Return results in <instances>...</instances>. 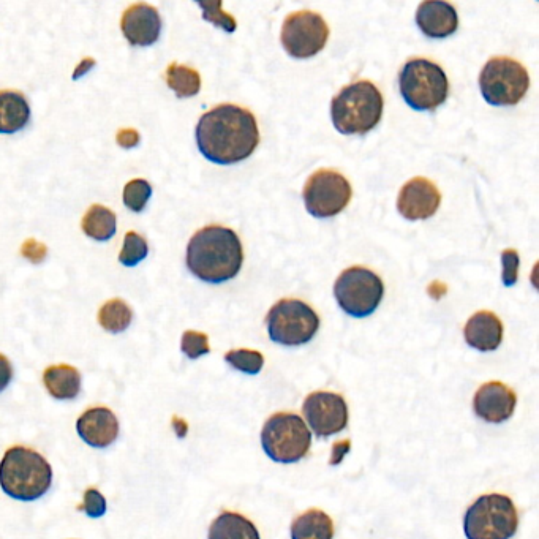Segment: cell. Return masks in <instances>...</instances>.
<instances>
[{"label": "cell", "instance_id": "obj_19", "mask_svg": "<svg viewBox=\"0 0 539 539\" xmlns=\"http://www.w3.org/2000/svg\"><path fill=\"white\" fill-rule=\"evenodd\" d=\"M465 342L478 351H494L502 345L503 323L494 312L481 310L470 317L464 328Z\"/></svg>", "mask_w": 539, "mask_h": 539}, {"label": "cell", "instance_id": "obj_20", "mask_svg": "<svg viewBox=\"0 0 539 539\" xmlns=\"http://www.w3.org/2000/svg\"><path fill=\"white\" fill-rule=\"evenodd\" d=\"M31 121V106L21 92L0 91V133L21 132Z\"/></svg>", "mask_w": 539, "mask_h": 539}, {"label": "cell", "instance_id": "obj_23", "mask_svg": "<svg viewBox=\"0 0 539 539\" xmlns=\"http://www.w3.org/2000/svg\"><path fill=\"white\" fill-rule=\"evenodd\" d=\"M334 522L321 509H309L291 524V539H332Z\"/></svg>", "mask_w": 539, "mask_h": 539}, {"label": "cell", "instance_id": "obj_11", "mask_svg": "<svg viewBox=\"0 0 539 539\" xmlns=\"http://www.w3.org/2000/svg\"><path fill=\"white\" fill-rule=\"evenodd\" d=\"M353 190L348 179L336 170H318L307 179L302 198L309 214L329 219L350 204Z\"/></svg>", "mask_w": 539, "mask_h": 539}, {"label": "cell", "instance_id": "obj_31", "mask_svg": "<svg viewBox=\"0 0 539 539\" xmlns=\"http://www.w3.org/2000/svg\"><path fill=\"white\" fill-rule=\"evenodd\" d=\"M181 350L189 359H198L208 355L211 351L208 336L204 332L185 331L182 334Z\"/></svg>", "mask_w": 539, "mask_h": 539}, {"label": "cell", "instance_id": "obj_27", "mask_svg": "<svg viewBox=\"0 0 539 539\" xmlns=\"http://www.w3.org/2000/svg\"><path fill=\"white\" fill-rule=\"evenodd\" d=\"M225 361L233 369L249 375L260 374L264 366V356L261 355L260 351L247 350V348L228 351L227 355H225Z\"/></svg>", "mask_w": 539, "mask_h": 539}, {"label": "cell", "instance_id": "obj_7", "mask_svg": "<svg viewBox=\"0 0 539 539\" xmlns=\"http://www.w3.org/2000/svg\"><path fill=\"white\" fill-rule=\"evenodd\" d=\"M261 446L274 462L296 464L309 454L312 434L301 416L276 413L264 424Z\"/></svg>", "mask_w": 539, "mask_h": 539}, {"label": "cell", "instance_id": "obj_35", "mask_svg": "<svg viewBox=\"0 0 539 539\" xmlns=\"http://www.w3.org/2000/svg\"><path fill=\"white\" fill-rule=\"evenodd\" d=\"M116 141L124 149H133L141 141L140 133L133 129H122L117 132Z\"/></svg>", "mask_w": 539, "mask_h": 539}, {"label": "cell", "instance_id": "obj_21", "mask_svg": "<svg viewBox=\"0 0 539 539\" xmlns=\"http://www.w3.org/2000/svg\"><path fill=\"white\" fill-rule=\"evenodd\" d=\"M43 385L56 400H73L81 392V374L68 364L49 366L43 372Z\"/></svg>", "mask_w": 539, "mask_h": 539}, {"label": "cell", "instance_id": "obj_2", "mask_svg": "<svg viewBox=\"0 0 539 539\" xmlns=\"http://www.w3.org/2000/svg\"><path fill=\"white\" fill-rule=\"evenodd\" d=\"M185 261L196 279L206 283L228 282L238 276L244 263L241 239L222 225L201 228L187 245Z\"/></svg>", "mask_w": 539, "mask_h": 539}, {"label": "cell", "instance_id": "obj_32", "mask_svg": "<svg viewBox=\"0 0 539 539\" xmlns=\"http://www.w3.org/2000/svg\"><path fill=\"white\" fill-rule=\"evenodd\" d=\"M78 511H83L87 516L92 519H98V517L105 516L106 513V498L103 497L100 490L95 487H89L84 492L83 503L78 506Z\"/></svg>", "mask_w": 539, "mask_h": 539}, {"label": "cell", "instance_id": "obj_18", "mask_svg": "<svg viewBox=\"0 0 539 539\" xmlns=\"http://www.w3.org/2000/svg\"><path fill=\"white\" fill-rule=\"evenodd\" d=\"M416 24L426 37L446 38L456 34L459 16H457L456 8L448 2L427 0L419 4Z\"/></svg>", "mask_w": 539, "mask_h": 539}, {"label": "cell", "instance_id": "obj_33", "mask_svg": "<svg viewBox=\"0 0 539 539\" xmlns=\"http://www.w3.org/2000/svg\"><path fill=\"white\" fill-rule=\"evenodd\" d=\"M503 285L513 287L519 277V253L514 249H506L502 252Z\"/></svg>", "mask_w": 539, "mask_h": 539}, {"label": "cell", "instance_id": "obj_34", "mask_svg": "<svg viewBox=\"0 0 539 539\" xmlns=\"http://www.w3.org/2000/svg\"><path fill=\"white\" fill-rule=\"evenodd\" d=\"M21 253L31 263L40 264L42 261H45L48 249H46V245L42 244V242L35 241V239H27L23 247H21Z\"/></svg>", "mask_w": 539, "mask_h": 539}, {"label": "cell", "instance_id": "obj_13", "mask_svg": "<svg viewBox=\"0 0 539 539\" xmlns=\"http://www.w3.org/2000/svg\"><path fill=\"white\" fill-rule=\"evenodd\" d=\"M302 411L317 437H332L347 429L348 405L336 392H312L304 400Z\"/></svg>", "mask_w": 539, "mask_h": 539}, {"label": "cell", "instance_id": "obj_17", "mask_svg": "<svg viewBox=\"0 0 539 539\" xmlns=\"http://www.w3.org/2000/svg\"><path fill=\"white\" fill-rule=\"evenodd\" d=\"M119 419L108 407H92L76 421V432L91 448L105 449L119 437Z\"/></svg>", "mask_w": 539, "mask_h": 539}, {"label": "cell", "instance_id": "obj_5", "mask_svg": "<svg viewBox=\"0 0 539 539\" xmlns=\"http://www.w3.org/2000/svg\"><path fill=\"white\" fill-rule=\"evenodd\" d=\"M400 94L416 111H434L446 102L449 94L448 76L443 68L429 59H410L399 75Z\"/></svg>", "mask_w": 539, "mask_h": 539}, {"label": "cell", "instance_id": "obj_10", "mask_svg": "<svg viewBox=\"0 0 539 539\" xmlns=\"http://www.w3.org/2000/svg\"><path fill=\"white\" fill-rule=\"evenodd\" d=\"M385 285L374 271L353 266L340 274L334 285V296L343 312L355 318H366L380 306Z\"/></svg>", "mask_w": 539, "mask_h": 539}, {"label": "cell", "instance_id": "obj_29", "mask_svg": "<svg viewBox=\"0 0 539 539\" xmlns=\"http://www.w3.org/2000/svg\"><path fill=\"white\" fill-rule=\"evenodd\" d=\"M152 196V185L144 179H133L124 187L125 208L136 214L146 209L147 201Z\"/></svg>", "mask_w": 539, "mask_h": 539}, {"label": "cell", "instance_id": "obj_1", "mask_svg": "<svg viewBox=\"0 0 539 539\" xmlns=\"http://www.w3.org/2000/svg\"><path fill=\"white\" fill-rule=\"evenodd\" d=\"M196 146L209 162L233 165L249 159L260 143L257 119L242 106H215L201 116L195 130Z\"/></svg>", "mask_w": 539, "mask_h": 539}, {"label": "cell", "instance_id": "obj_25", "mask_svg": "<svg viewBox=\"0 0 539 539\" xmlns=\"http://www.w3.org/2000/svg\"><path fill=\"white\" fill-rule=\"evenodd\" d=\"M166 84L178 98H190L201 91V76L195 68L174 62L166 68Z\"/></svg>", "mask_w": 539, "mask_h": 539}, {"label": "cell", "instance_id": "obj_12", "mask_svg": "<svg viewBox=\"0 0 539 539\" xmlns=\"http://www.w3.org/2000/svg\"><path fill=\"white\" fill-rule=\"evenodd\" d=\"M329 27L325 19L310 10L294 12L283 21V48L294 59H309L325 49Z\"/></svg>", "mask_w": 539, "mask_h": 539}, {"label": "cell", "instance_id": "obj_4", "mask_svg": "<svg viewBox=\"0 0 539 539\" xmlns=\"http://www.w3.org/2000/svg\"><path fill=\"white\" fill-rule=\"evenodd\" d=\"M383 95L370 81H356L332 98V124L343 135H366L380 124Z\"/></svg>", "mask_w": 539, "mask_h": 539}, {"label": "cell", "instance_id": "obj_37", "mask_svg": "<svg viewBox=\"0 0 539 539\" xmlns=\"http://www.w3.org/2000/svg\"><path fill=\"white\" fill-rule=\"evenodd\" d=\"M94 67L95 59H92V57H84L83 61H81L80 64H78V67L75 68V72H73V80H80V78H83V76Z\"/></svg>", "mask_w": 539, "mask_h": 539}, {"label": "cell", "instance_id": "obj_16", "mask_svg": "<svg viewBox=\"0 0 539 539\" xmlns=\"http://www.w3.org/2000/svg\"><path fill=\"white\" fill-rule=\"evenodd\" d=\"M121 29L130 45L141 48L152 46L162 34L159 10L144 2L132 5L122 15Z\"/></svg>", "mask_w": 539, "mask_h": 539}, {"label": "cell", "instance_id": "obj_9", "mask_svg": "<svg viewBox=\"0 0 539 539\" xmlns=\"http://www.w3.org/2000/svg\"><path fill=\"white\" fill-rule=\"evenodd\" d=\"M479 87L489 105L513 106L527 94L530 76L527 68L511 57H492L479 75Z\"/></svg>", "mask_w": 539, "mask_h": 539}, {"label": "cell", "instance_id": "obj_26", "mask_svg": "<svg viewBox=\"0 0 539 539\" xmlns=\"http://www.w3.org/2000/svg\"><path fill=\"white\" fill-rule=\"evenodd\" d=\"M133 312L124 299H110L98 310V323L111 334H121L132 325Z\"/></svg>", "mask_w": 539, "mask_h": 539}, {"label": "cell", "instance_id": "obj_8", "mask_svg": "<svg viewBox=\"0 0 539 539\" xmlns=\"http://www.w3.org/2000/svg\"><path fill=\"white\" fill-rule=\"evenodd\" d=\"M266 326L272 342L285 347H299L317 336L320 317L304 301L280 299L269 310Z\"/></svg>", "mask_w": 539, "mask_h": 539}, {"label": "cell", "instance_id": "obj_28", "mask_svg": "<svg viewBox=\"0 0 539 539\" xmlns=\"http://www.w3.org/2000/svg\"><path fill=\"white\" fill-rule=\"evenodd\" d=\"M147 253H149V245H147L146 239L135 231H129L125 234L124 247L119 253V261L124 266L133 268L147 257Z\"/></svg>", "mask_w": 539, "mask_h": 539}, {"label": "cell", "instance_id": "obj_22", "mask_svg": "<svg viewBox=\"0 0 539 539\" xmlns=\"http://www.w3.org/2000/svg\"><path fill=\"white\" fill-rule=\"evenodd\" d=\"M208 539H261L258 528L247 517L239 513L225 511L220 514L211 527Z\"/></svg>", "mask_w": 539, "mask_h": 539}, {"label": "cell", "instance_id": "obj_3", "mask_svg": "<svg viewBox=\"0 0 539 539\" xmlns=\"http://www.w3.org/2000/svg\"><path fill=\"white\" fill-rule=\"evenodd\" d=\"M53 484V468L48 460L27 446H12L0 460V487L19 502H35Z\"/></svg>", "mask_w": 539, "mask_h": 539}, {"label": "cell", "instance_id": "obj_36", "mask_svg": "<svg viewBox=\"0 0 539 539\" xmlns=\"http://www.w3.org/2000/svg\"><path fill=\"white\" fill-rule=\"evenodd\" d=\"M13 380V366L7 356L0 353V392L10 386Z\"/></svg>", "mask_w": 539, "mask_h": 539}, {"label": "cell", "instance_id": "obj_15", "mask_svg": "<svg viewBox=\"0 0 539 539\" xmlns=\"http://www.w3.org/2000/svg\"><path fill=\"white\" fill-rule=\"evenodd\" d=\"M516 405V392L502 381L484 383L473 397L475 415L489 424H502L511 419Z\"/></svg>", "mask_w": 539, "mask_h": 539}, {"label": "cell", "instance_id": "obj_6", "mask_svg": "<svg viewBox=\"0 0 539 539\" xmlns=\"http://www.w3.org/2000/svg\"><path fill=\"white\" fill-rule=\"evenodd\" d=\"M517 528L519 514L513 500L506 495H481L465 513L467 539H511Z\"/></svg>", "mask_w": 539, "mask_h": 539}, {"label": "cell", "instance_id": "obj_14", "mask_svg": "<svg viewBox=\"0 0 539 539\" xmlns=\"http://www.w3.org/2000/svg\"><path fill=\"white\" fill-rule=\"evenodd\" d=\"M441 193L434 182L413 178L400 189L397 211L407 220L430 219L440 208Z\"/></svg>", "mask_w": 539, "mask_h": 539}, {"label": "cell", "instance_id": "obj_24", "mask_svg": "<svg viewBox=\"0 0 539 539\" xmlns=\"http://www.w3.org/2000/svg\"><path fill=\"white\" fill-rule=\"evenodd\" d=\"M81 228L87 238L98 242L110 241L117 231L116 214L102 204H94L84 214Z\"/></svg>", "mask_w": 539, "mask_h": 539}, {"label": "cell", "instance_id": "obj_30", "mask_svg": "<svg viewBox=\"0 0 539 539\" xmlns=\"http://www.w3.org/2000/svg\"><path fill=\"white\" fill-rule=\"evenodd\" d=\"M198 7L203 10V18L214 26L220 27L228 34H233L236 31V21L233 16L223 12L222 2L215 0V2H198Z\"/></svg>", "mask_w": 539, "mask_h": 539}]
</instances>
